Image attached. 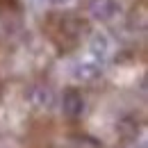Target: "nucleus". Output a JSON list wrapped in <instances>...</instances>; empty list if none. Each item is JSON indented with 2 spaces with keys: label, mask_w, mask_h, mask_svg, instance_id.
<instances>
[{
  "label": "nucleus",
  "mask_w": 148,
  "mask_h": 148,
  "mask_svg": "<svg viewBox=\"0 0 148 148\" xmlns=\"http://www.w3.org/2000/svg\"><path fill=\"white\" fill-rule=\"evenodd\" d=\"M87 12L91 14L93 21L107 23L121 14V5L116 0H87Z\"/></svg>",
  "instance_id": "nucleus-1"
},
{
  "label": "nucleus",
  "mask_w": 148,
  "mask_h": 148,
  "mask_svg": "<svg viewBox=\"0 0 148 148\" xmlns=\"http://www.w3.org/2000/svg\"><path fill=\"white\" fill-rule=\"evenodd\" d=\"M84 96L77 91V89H66L62 96V110L69 119H80L84 114Z\"/></svg>",
  "instance_id": "nucleus-2"
},
{
  "label": "nucleus",
  "mask_w": 148,
  "mask_h": 148,
  "mask_svg": "<svg viewBox=\"0 0 148 148\" xmlns=\"http://www.w3.org/2000/svg\"><path fill=\"white\" fill-rule=\"evenodd\" d=\"M27 100L39 110H50L55 105V93L46 84H34V87L27 89Z\"/></svg>",
  "instance_id": "nucleus-3"
},
{
  "label": "nucleus",
  "mask_w": 148,
  "mask_h": 148,
  "mask_svg": "<svg viewBox=\"0 0 148 148\" xmlns=\"http://www.w3.org/2000/svg\"><path fill=\"white\" fill-rule=\"evenodd\" d=\"M73 75H75V80H80V82H91V80H96V77L103 75V64L96 62V59L77 62L73 66Z\"/></svg>",
  "instance_id": "nucleus-4"
},
{
  "label": "nucleus",
  "mask_w": 148,
  "mask_h": 148,
  "mask_svg": "<svg viewBox=\"0 0 148 148\" xmlns=\"http://www.w3.org/2000/svg\"><path fill=\"white\" fill-rule=\"evenodd\" d=\"M110 50H112V43H110V37L105 32H93L91 39H89V53L96 62H105L110 57Z\"/></svg>",
  "instance_id": "nucleus-5"
},
{
  "label": "nucleus",
  "mask_w": 148,
  "mask_h": 148,
  "mask_svg": "<svg viewBox=\"0 0 148 148\" xmlns=\"http://www.w3.org/2000/svg\"><path fill=\"white\" fill-rule=\"evenodd\" d=\"M116 132H119V137L121 139H137V134H139V123L134 121V119H121L119 123H116Z\"/></svg>",
  "instance_id": "nucleus-6"
},
{
  "label": "nucleus",
  "mask_w": 148,
  "mask_h": 148,
  "mask_svg": "<svg viewBox=\"0 0 148 148\" xmlns=\"http://www.w3.org/2000/svg\"><path fill=\"white\" fill-rule=\"evenodd\" d=\"M146 23H148L146 5H144V2H139V7H134V9H132V14H130V27H132V30L144 32V30H146Z\"/></svg>",
  "instance_id": "nucleus-7"
},
{
  "label": "nucleus",
  "mask_w": 148,
  "mask_h": 148,
  "mask_svg": "<svg viewBox=\"0 0 148 148\" xmlns=\"http://www.w3.org/2000/svg\"><path fill=\"white\" fill-rule=\"evenodd\" d=\"M50 2H53V5H66L69 0H50Z\"/></svg>",
  "instance_id": "nucleus-8"
},
{
  "label": "nucleus",
  "mask_w": 148,
  "mask_h": 148,
  "mask_svg": "<svg viewBox=\"0 0 148 148\" xmlns=\"http://www.w3.org/2000/svg\"><path fill=\"white\" fill-rule=\"evenodd\" d=\"M0 148H2V146H0Z\"/></svg>",
  "instance_id": "nucleus-9"
}]
</instances>
